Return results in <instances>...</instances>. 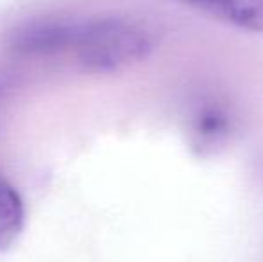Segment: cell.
<instances>
[{
	"label": "cell",
	"mask_w": 263,
	"mask_h": 262,
	"mask_svg": "<svg viewBox=\"0 0 263 262\" xmlns=\"http://www.w3.org/2000/svg\"><path fill=\"white\" fill-rule=\"evenodd\" d=\"M154 43L147 25L122 16H106L77 24L72 50L84 68L115 72L145 60Z\"/></svg>",
	"instance_id": "1"
},
{
	"label": "cell",
	"mask_w": 263,
	"mask_h": 262,
	"mask_svg": "<svg viewBox=\"0 0 263 262\" xmlns=\"http://www.w3.org/2000/svg\"><path fill=\"white\" fill-rule=\"evenodd\" d=\"M77 24L58 20H40L18 29L13 47L24 54H54L72 49Z\"/></svg>",
	"instance_id": "2"
},
{
	"label": "cell",
	"mask_w": 263,
	"mask_h": 262,
	"mask_svg": "<svg viewBox=\"0 0 263 262\" xmlns=\"http://www.w3.org/2000/svg\"><path fill=\"white\" fill-rule=\"evenodd\" d=\"M231 27L263 32V0H176Z\"/></svg>",
	"instance_id": "3"
},
{
	"label": "cell",
	"mask_w": 263,
	"mask_h": 262,
	"mask_svg": "<svg viewBox=\"0 0 263 262\" xmlns=\"http://www.w3.org/2000/svg\"><path fill=\"white\" fill-rule=\"evenodd\" d=\"M24 228V203L11 183L0 180V250L13 246Z\"/></svg>",
	"instance_id": "4"
}]
</instances>
